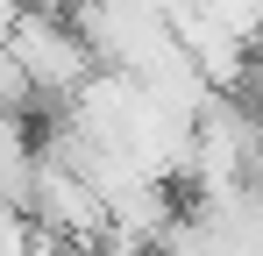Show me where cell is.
I'll return each instance as SVG.
<instances>
[{"instance_id": "obj_1", "label": "cell", "mask_w": 263, "mask_h": 256, "mask_svg": "<svg viewBox=\"0 0 263 256\" xmlns=\"http://www.w3.org/2000/svg\"><path fill=\"white\" fill-rule=\"evenodd\" d=\"M0 43H7V57L29 71L36 107H57V100H64V93L100 64L92 43L79 36V22L64 14V0H29V7L7 22V36H0Z\"/></svg>"}, {"instance_id": "obj_2", "label": "cell", "mask_w": 263, "mask_h": 256, "mask_svg": "<svg viewBox=\"0 0 263 256\" xmlns=\"http://www.w3.org/2000/svg\"><path fill=\"white\" fill-rule=\"evenodd\" d=\"M29 178H36V135L14 114V121H0V192H14L29 207Z\"/></svg>"}, {"instance_id": "obj_3", "label": "cell", "mask_w": 263, "mask_h": 256, "mask_svg": "<svg viewBox=\"0 0 263 256\" xmlns=\"http://www.w3.org/2000/svg\"><path fill=\"white\" fill-rule=\"evenodd\" d=\"M22 107H36V85H29V71L7 57V43H0V114H22Z\"/></svg>"}]
</instances>
